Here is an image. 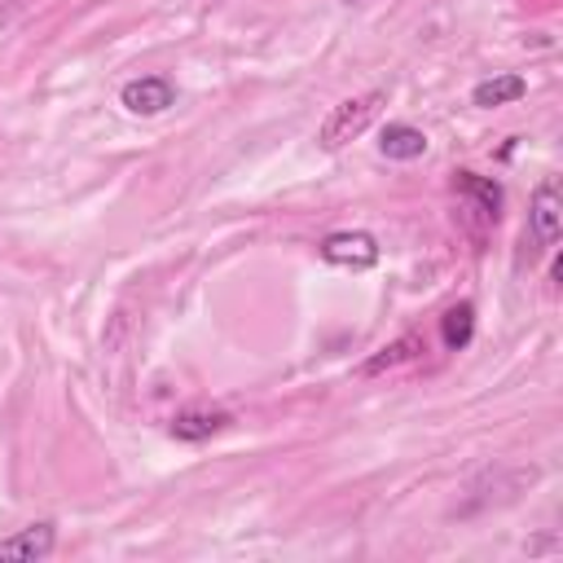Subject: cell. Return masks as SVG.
<instances>
[{
    "label": "cell",
    "mask_w": 563,
    "mask_h": 563,
    "mask_svg": "<svg viewBox=\"0 0 563 563\" xmlns=\"http://www.w3.org/2000/svg\"><path fill=\"white\" fill-rule=\"evenodd\" d=\"M383 101H387L383 88H369V92H361V97L339 101V106L325 114V123H321V132H317V145H321V150H343L347 141H356V136L378 119Z\"/></svg>",
    "instance_id": "6da1fadb"
},
{
    "label": "cell",
    "mask_w": 563,
    "mask_h": 563,
    "mask_svg": "<svg viewBox=\"0 0 563 563\" xmlns=\"http://www.w3.org/2000/svg\"><path fill=\"white\" fill-rule=\"evenodd\" d=\"M453 194L462 202V211L471 220H479V229H493L497 216H501V185L479 176V172H457L453 176Z\"/></svg>",
    "instance_id": "7a4b0ae2"
},
{
    "label": "cell",
    "mask_w": 563,
    "mask_h": 563,
    "mask_svg": "<svg viewBox=\"0 0 563 563\" xmlns=\"http://www.w3.org/2000/svg\"><path fill=\"white\" fill-rule=\"evenodd\" d=\"M559 229H563V202H559V180L545 176L528 202V233L537 242V251L554 246L559 242Z\"/></svg>",
    "instance_id": "3957f363"
},
{
    "label": "cell",
    "mask_w": 563,
    "mask_h": 563,
    "mask_svg": "<svg viewBox=\"0 0 563 563\" xmlns=\"http://www.w3.org/2000/svg\"><path fill=\"white\" fill-rule=\"evenodd\" d=\"M317 251H321L325 264H339V268H369V264H378V242L365 229H339V233L321 238Z\"/></svg>",
    "instance_id": "277c9868"
},
{
    "label": "cell",
    "mask_w": 563,
    "mask_h": 563,
    "mask_svg": "<svg viewBox=\"0 0 563 563\" xmlns=\"http://www.w3.org/2000/svg\"><path fill=\"white\" fill-rule=\"evenodd\" d=\"M119 101L132 110V114H163L172 101H176V88L167 75H141L132 84H123Z\"/></svg>",
    "instance_id": "5b68a950"
},
{
    "label": "cell",
    "mask_w": 563,
    "mask_h": 563,
    "mask_svg": "<svg viewBox=\"0 0 563 563\" xmlns=\"http://www.w3.org/2000/svg\"><path fill=\"white\" fill-rule=\"evenodd\" d=\"M53 545H57V528H53V523H26V528L0 537V559L35 563V559H48Z\"/></svg>",
    "instance_id": "8992f818"
},
{
    "label": "cell",
    "mask_w": 563,
    "mask_h": 563,
    "mask_svg": "<svg viewBox=\"0 0 563 563\" xmlns=\"http://www.w3.org/2000/svg\"><path fill=\"white\" fill-rule=\"evenodd\" d=\"M233 418L224 413V409H180L176 418H172V435L176 440H189V444H198V440H211V435H220L224 427H229Z\"/></svg>",
    "instance_id": "52a82bcc"
},
{
    "label": "cell",
    "mask_w": 563,
    "mask_h": 563,
    "mask_svg": "<svg viewBox=\"0 0 563 563\" xmlns=\"http://www.w3.org/2000/svg\"><path fill=\"white\" fill-rule=\"evenodd\" d=\"M378 150H383L387 158H396V163H409V158H418V154L427 150V132L413 128V123H387V128L378 132Z\"/></svg>",
    "instance_id": "ba28073f"
},
{
    "label": "cell",
    "mask_w": 563,
    "mask_h": 563,
    "mask_svg": "<svg viewBox=\"0 0 563 563\" xmlns=\"http://www.w3.org/2000/svg\"><path fill=\"white\" fill-rule=\"evenodd\" d=\"M427 352V343H422V334H400L396 343H387V347H378L365 365H361V374L365 378H374V374H383V369H396V365H409V361H418Z\"/></svg>",
    "instance_id": "9c48e42d"
},
{
    "label": "cell",
    "mask_w": 563,
    "mask_h": 563,
    "mask_svg": "<svg viewBox=\"0 0 563 563\" xmlns=\"http://www.w3.org/2000/svg\"><path fill=\"white\" fill-rule=\"evenodd\" d=\"M523 92H528V79H523V75H493V79H484V84L471 88V106L493 110V106H510V101H519Z\"/></svg>",
    "instance_id": "30bf717a"
},
{
    "label": "cell",
    "mask_w": 563,
    "mask_h": 563,
    "mask_svg": "<svg viewBox=\"0 0 563 563\" xmlns=\"http://www.w3.org/2000/svg\"><path fill=\"white\" fill-rule=\"evenodd\" d=\"M471 334H475V308H471V303H453V308L440 317V339H444V347H449V352H462V347L471 343Z\"/></svg>",
    "instance_id": "8fae6325"
},
{
    "label": "cell",
    "mask_w": 563,
    "mask_h": 563,
    "mask_svg": "<svg viewBox=\"0 0 563 563\" xmlns=\"http://www.w3.org/2000/svg\"><path fill=\"white\" fill-rule=\"evenodd\" d=\"M347 4H361V0H347Z\"/></svg>",
    "instance_id": "7c38bea8"
}]
</instances>
